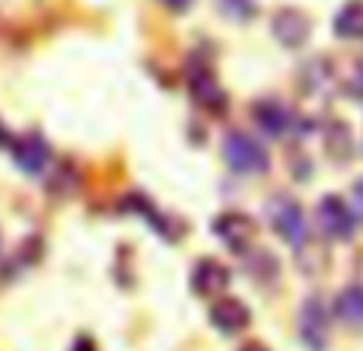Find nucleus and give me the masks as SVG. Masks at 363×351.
Returning <instances> with one entry per match:
<instances>
[{
  "instance_id": "1",
  "label": "nucleus",
  "mask_w": 363,
  "mask_h": 351,
  "mask_svg": "<svg viewBox=\"0 0 363 351\" xmlns=\"http://www.w3.org/2000/svg\"><path fill=\"white\" fill-rule=\"evenodd\" d=\"M223 157L230 163L233 173H242V176H258L268 170V151L258 144L255 138L242 131H230L223 141Z\"/></svg>"
},
{
  "instance_id": "2",
  "label": "nucleus",
  "mask_w": 363,
  "mask_h": 351,
  "mask_svg": "<svg viewBox=\"0 0 363 351\" xmlns=\"http://www.w3.org/2000/svg\"><path fill=\"white\" fill-rule=\"evenodd\" d=\"M268 217L284 243H290L294 249L306 243V217H303V207L294 198H274L268 205Z\"/></svg>"
},
{
  "instance_id": "3",
  "label": "nucleus",
  "mask_w": 363,
  "mask_h": 351,
  "mask_svg": "<svg viewBox=\"0 0 363 351\" xmlns=\"http://www.w3.org/2000/svg\"><path fill=\"white\" fill-rule=\"evenodd\" d=\"M315 224H319V230L325 233V239H351L354 237V227H357V217H354V211L345 205V198H338V195H325V198L319 201V207H315Z\"/></svg>"
},
{
  "instance_id": "4",
  "label": "nucleus",
  "mask_w": 363,
  "mask_h": 351,
  "mask_svg": "<svg viewBox=\"0 0 363 351\" xmlns=\"http://www.w3.org/2000/svg\"><path fill=\"white\" fill-rule=\"evenodd\" d=\"M296 333H300V342L306 351L328 348V313L319 297H306V301H303L300 320H296Z\"/></svg>"
},
{
  "instance_id": "5",
  "label": "nucleus",
  "mask_w": 363,
  "mask_h": 351,
  "mask_svg": "<svg viewBox=\"0 0 363 351\" xmlns=\"http://www.w3.org/2000/svg\"><path fill=\"white\" fill-rule=\"evenodd\" d=\"M211 230L230 252H249L252 239H255V224H252L245 214H239V211L217 214L213 224H211Z\"/></svg>"
},
{
  "instance_id": "6",
  "label": "nucleus",
  "mask_w": 363,
  "mask_h": 351,
  "mask_svg": "<svg viewBox=\"0 0 363 351\" xmlns=\"http://www.w3.org/2000/svg\"><path fill=\"white\" fill-rule=\"evenodd\" d=\"M188 93H191V99L198 102L201 109H207L211 115H223L226 93L207 64H194V68L188 70Z\"/></svg>"
},
{
  "instance_id": "7",
  "label": "nucleus",
  "mask_w": 363,
  "mask_h": 351,
  "mask_svg": "<svg viewBox=\"0 0 363 351\" xmlns=\"http://www.w3.org/2000/svg\"><path fill=\"white\" fill-rule=\"evenodd\" d=\"M10 151H13V163H16L19 173L26 176H38L48 170L51 163V147L42 134H23V138L10 141Z\"/></svg>"
},
{
  "instance_id": "8",
  "label": "nucleus",
  "mask_w": 363,
  "mask_h": 351,
  "mask_svg": "<svg viewBox=\"0 0 363 351\" xmlns=\"http://www.w3.org/2000/svg\"><path fill=\"white\" fill-rule=\"evenodd\" d=\"M309 29H313L309 16L303 10H294V6L277 10L274 19H271V32H274V38L281 45H287V48H303L306 38H309Z\"/></svg>"
},
{
  "instance_id": "9",
  "label": "nucleus",
  "mask_w": 363,
  "mask_h": 351,
  "mask_svg": "<svg viewBox=\"0 0 363 351\" xmlns=\"http://www.w3.org/2000/svg\"><path fill=\"white\" fill-rule=\"evenodd\" d=\"M230 288V271L217 259H198L191 269V291L198 297H217Z\"/></svg>"
},
{
  "instance_id": "10",
  "label": "nucleus",
  "mask_w": 363,
  "mask_h": 351,
  "mask_svg": "<svg viewBox=\"0 0 363 351\" xmlns=\"http://www.w3.org/2000/svg\"><path fill=\"white\" fill-rule=\"evenodd\" d=\"M211 326L220 329L223 335H236L249 326V307L236 297H220L211 307Z\"/></svg>"
},
{
  "instance_id": "11",
  "label": "nucleus",
  "mask_w": 363,
  "mask_h": 351,
  "mask_svg": "<svg viewBox=\"0 0 363 351\" xmlns=\"http://www.w3.org/2000/svg\"><path fill=\"white\" fill-rule=\"evenodd\" d=\"M252 115H255V125L262 128L268 138H284L294 125V115L287 112V106L277 99H258L252 106Z\"/></svg>"
},
{
  "instance_id": "12",
  "label": "nucleus",
  "mask_w": 363,
  "mask_h": 351,
  "mask_svg": "<svg viewBox=\"0 0 363 351\" xmlns=\"http://www.w3.org/2000/svg\"><path fill=\"white\" fill-rule=\"evenodd\" d=\"M335 316H338L345 326L351 329H363V288L351 284L335 297Z\"/></svg>"
},
{
  "instance_id": "13",
  "label": "nucleus",
  "mask_w": 363,
  "mask_h": 351,
  "mask_svg": "<svg viewBox=\"0 0 363 351\" xmlns=\"http://www.w3.org/2000/svg\"><path fill=\"white\" fill-rule=\"evenodd\" d=\"M335 32L341 38H363V0H347L335 16Z\"/></svg>"
},
{
  "instance_id": "14",
  "label": "nucleus",
  "mask_w": 363,
  "mask_h": 351,
  "mask_svg": "<svg viewBox=\"0 0 363 351\" xmlns=\"http://www.w3.org/2000/svg\"><path fill=\"white\" fill-rule=\"evenodd\" d=\"M325 151L332 160L345 163V160L354 157V141H351V128L341 125V122H332L325 131Z\"/></svg>"
},
{
  "instance_id": "15",
  "label": "nucleus",
  "mask_w": 363,
  "mask_h": 351,
  "mask_svg": "<svg viewBox=\"0 0 363 351\" xmlns=\"http://www.w3.org/2000/svg\"><path fill=\"white\" fill-rule=\"evenodd\" d=\"M220 6H223L226 16L239 19V23H249V19H255V13H258L255 0H220Z\"/></svg>"
},
{
  "instance_id": "16",
  "label": "nucleus",
  "mask_w": 363,
  "mask_h": 351,
  "mask_svg": "<svg viewBox=\"0 0 363 351\" xmlns=\"http://www.w3.org/2000/svg\"><path fill=\"white\" fill-rule=\"evenodd\" d=\"M345 83H347L345 90H347L351 96H363V64H360V61L351 68V74L345 77Z\"/></svg>"
},
{
  "instance_id": "17",
  "label": "nucleus",
  "mask_w": 363,
  "mask_h": 351,
  "mask_svg": "<svg viewBox=\"0 0 363 351\" xmlns=\"http://www.w3.org/2000/svg\"><path fill=\"white\" fill-rule=\"evenodd\" d=\"M354 217L363 220V179L354 182Z\"/></svg>"
},
{
  "instance_id": "18",
  "label": "nucleus",
  "mask_w": 363,
  "mask_h": 351,
  "mask_svg": "<svg viewBox=\"0 0 363 351\" xmlns=\"http://www.w3.org/2000/svg\"><path fill=\"white\" fill-rule=\"evenodd\" d=\"M160 4H163V6H169L172 13H185L188 6H191V0H160Z\"/></svg>"
},
{
  "instance_id": "19",
  "label": "nucleus",
  "mask_w": 363,
  "mask_h": 351,
  "mask_svg": "<svg viewBox=\"0 0 363 351\" xmlns=\"http://www.w3.org/2000/svg\"><path fill=\"white\" fill-rule=\"evenodd\" d=\"M239 351H268V348H264V345H262V342H249V345H242V348H239Z\"/></svg>"
},
{
  "instance_id": "20",
  "label": "nucleus",
  "mask_w": 363,
  "mask_h": 351,
  "mask_svg": "<svg viewBox=\"0 0 363 351\" xmlns=\"http://www.w3.org/2000/svg\"><path fill=\"white\" fill-rule=\"evenodd\" d=\"M6 144H10V131H6L4 122H0V147H6Z\"/></svg>"
},
{
  "instance_id": "21",
  "label": "nucleus",
  "mask_w": 363,
  "mask_h": 351,
  "mask_svg": "<svg viewBox=\"0 0 363 351\" xmlns=\"http://www.w3.org/2000/svg\"><path fill=\"white\" fill-rule=\"evenodd\" d=\"M74 351H93V342H89V339H80V342H77V348Z\"/></svg>"
}]
</instances>
